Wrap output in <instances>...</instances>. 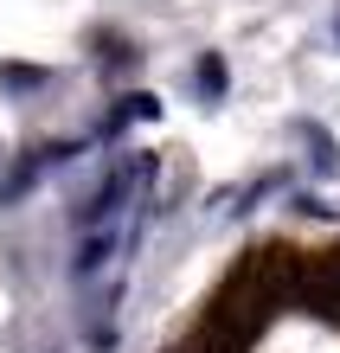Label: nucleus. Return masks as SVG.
<instances>
[{"label": "nucleus", "mask_w": 340, "mask_h": 353, "mask_svg": "<svg viewBox=\"0 0 340 353\" xmlns=\"http://www.w3.org/2000/svg\"><path fill=\"white\" fill-rule=\"evenodd\" d=\"M199 84L206 90H225V65H219V58H206V65H199Z\"/></svg>", "instance_id": "nucleus-1"}]
</instances>
